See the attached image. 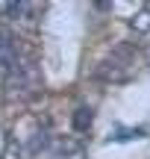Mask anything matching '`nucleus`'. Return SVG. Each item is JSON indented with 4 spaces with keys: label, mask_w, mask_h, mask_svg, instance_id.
<instances>
[{
    "label": "nucleus",
    "mask_w": 150,
    "mask_h": 159,
    "mask_svg": "<svg viewBox=\"0 0 150 159\" xmlns=\"http://www.w3.org/2000/svg\"><path fill=\"white\" fill-rule=\"evenodd\" d=\"M94 124V109L91 106H77L74 115H71V127H74V133H88Z\"/></svg>",
    "instance_id": "5"
},
{
    "label": "nucleus",
    "mask_w": 150,
    "mask_h": 159,
    "mask_svg": "<svg viewBox=\"0 0 150 159\" xmlns=\"http://www.w3.org/2000/svg\"><path fill=\"white\" fill-rule=\"evenodd\" d=\"M133 68H135L133 56H130L124 47H118L112 56H106L103 62H97V68H94V77L103 80V83H124V80H130Z\"/></svg>",
    "instance_id": "2"
},
{
    "label": "nucleus",
    "mask_w": 150,
    "mask_h": 159,
    "mask_svg": "<svg viewBox=\"0 0 150 159\" xmlns=\"http://www.w3.org/2000/svg\"><path fill=\"white\" fill-rule=\"evenodd\" d=\"M41 85H44L41 68L33 59H21L18 68L6 74V94H9L12 100H15V97L18 100H29V97H35L41 91Z\"/></svg>",
    "instance_id": "1"
},
{
    "label": "nucleus",
    "mask_w": 150,
    "mask_h": 159,
    "mask_svg": "<svg viewBox=\"0 0 150 159\" xmlns=\"http://www.w3.org/2000/svg\"><path fill=\"white\" fill-rule=\"evenodd\" d=\"M50 150L59 159H77V156H82V142L74 136H56L50 142Z\"/></svg>",
    "instance_id": "4"
},
{
    "label": "nucleus",
    "mask_w": 150,
    "mask_h": 159,
    "mask_svg": "<svg viewBox=\"0 0 150 159\" xmlns=\"http://www.w3.org/2000/svg\"><path fill=\"white\" fill-rule=\"evenodd\" d=\"M21 62V50H18V41L9 30H0V71H15Z\"/></svg>",
    "instance_id": "3"
},
{
    "label": "nucleus",
    "mask_w": 150,
    "mask_h": 159,
    "mask_svg": "<svg viewBox=\"0 0 150 159\" xmlns=\"http://www.w3.org/2000/svg\"><path fill=\"white\" fill-rule=\"evenodd\" d=\"M0 159H24V148L18 144V139H6V148L0 153Z\"/></svg>",
    "instance_id": "9"
},
{
    "label": "nucleus",
    "mask_w": 150,
    "mask_h": 159,
    "mask_svg": "<svg viewBox=\"0 0 150 159\" xmlns=\"http://www.w3.org/2000/svg\"><path fill=\"white\" fill-rule=\"evenodd\" d=\"M147 133L144 130H139V127H135V130H115V136H109V142H133V139H144Z\"/></svg>",
    "instance_id": "8"
},
{
    "label": "nucleus",
    "mask_w": 150,
    "mask_h": 159,
    "mask_svg": "<svg viewBox=\"0 0 150 159\" xmlns=\"http://www.w3.org/2000/svg\"><path fill=\"white\" fill-rule=\"evenodd\" d=\"M130 27H133L135 33H150V9L135 12V15L130 18Z\"/></svg>",
    "instance_id": "7"
},
{
    "label": "nucleus",
    "mask_w": 150,
    "mask_h": 159,
    "mask_svg": "<svg viewBox=\"0 0 150 159\" xmlns=\"http://www.w3.org/2000/svg\"><path fill=\"white\" fill-rule=\"evenodd\" d=\"M50 142H53V136L47 130H35L33 139H29V144H27V150H29V153H41V150L50 148Z\"/></svg>",
    "instance_id": "6"
}]
</instances>
